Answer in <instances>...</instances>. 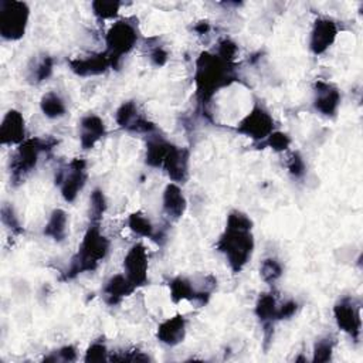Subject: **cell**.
<instances>
[{
  "mask_svg": "<svg viewBox=\"0 0 363 363\" xmlns=\"http://www.w3.org/2000/svg\"><path fill=\"white\" fill-rule=\"evenodd\" d=\"M251 230L252 221L247 214L234 210L227 216L224 233L220 235L216 248L224 254L234 274L240 272L252 255L254 237Z\"/></svg>",
  "mask_w": 363,
  "mask_h": 363,
  "instance_id": "cell-1",
  "label": "cell"
},
{
  "mask_svg": "<svg viewBox=\"0 0 363 363\" xmlns=\"http://www.w3.org/2000/svg\"><path fill=\"white\" fill-rule=\"evenodd\" d=\"M235 64L224 61L214 52L203 51L196 60V71H194V84H196V95L206 109L216 95L224 86H228L234 81H237L235 75Z\"/></svg>",
  "mask_w": 363,
  "mask_h": 363,
  "instance_id": "cell-2",
  "label": "cell"
},
{
  "mask_svg": "<svg viewBox=\"0 0 363 363\" xmlns=\"http://www.w3.org/2000/svg\"><path fill=\"white\" fill-rule=\"evenodd\" d=\"M109 251V240L101 233L99 223H91L78 247L77 254L71 258L69 267L64 271L62 279H74L82 272L95 271L99 262Z\"/></svg>",
  "mask_w": 363,
  "mask_h": 363,
  "instance_id": "cell-3",
  "label": "cell"
},
{
  "mask_svg": "<svg viewBox=\"0 0 363 363\" xmlns=\"http://www.w3.org/2000/svg\"><path fill=\"white\" fill-rule=\"evenodd\" d=\"M58 140L52 138H27L17 145V149L10 160V180L18 186L35 169L40 155L50 152Z\"/></svg>",
  "mask_w": 363,
  "mask_h": 363,
  "instance_id": "cell-4",
  "label": "cell"
},
{
  "mask_svg": "<svg viewBox=\"0 0 363 363\" xmlns=\"http://www.w3.org/2000/svg\"><path fill=\"white\" fill-rule=\"evenodd\" d=\"M30 17L28 4L17 0L0 1V35L7 41L24 37Z\"/></svg>",
  "mask_w": 363,
  "mask_h": 363,
  "instance_id": "cell-5",
  "label": "cell"
},
{
  "mask_svg": "<svg viewBox=\"0 0 363 363\" xmlns=\"http://www.w3.org/2000/svg\"><path fill=\"white\" fill-rule=\"evenodd\" d=\"M138 41L136 27L128 20H118L111 26L105 35L106 54L111 58L112 68H118L121 58L130 52Z\"/></svg>",
  "mask_w": 363,
  "mask_h": 363,
  "instance_id": "cell-6",
  "label": "cell"
},
{
  "mask_svg": "<svg viewBox=\"0 0 363 363\" xmlns=\"http://www.w3.org/2000/svg\"><path fill=\"white\" fill-rule=\"evenodd\" d=\"M86 182V162L75 157L65 167L58 169L55 184L61 187V194L65 201L72 203Z\"/></svg>",
  "mask_w": 363,
  "mask_h": 363,
  "instance_id": "cell-7",
  "label": "cell"
},
{
  "mask_svg": "<svg viewBox=\"0 0 363 363\" xmlns=\"http://www.w3.org/2000/svg\"><path fill=\"white\" fill-rule=\"evenodd\" d=\"M274 119L269 112L264 106L255 105L251 112H248L238 122L235 130L254 140L262 142L269 133L274 132Z\"/></svg>",
  "mask_w": 363,
  "mask_h": 363,
  "instance_id": "cell-8",
  "label": "cell"
},
{
  "mask_svg": "<svg viewBox=\"0 0 363 363\" xmlns=\"http://www.w3.org/2000/svg\"><path fill=\"white\" fill-rule=\"evenodd\" d=\"M333 315L339 329L346 332L349 336L354 339V342H357L362 330V319L360 306L354 302V299L350 296L342 298L333 306Z\"/></svg>",
  "mask_w": 363,
  "mask_h": 363,
  "instance_id": "cell-9",
  "label": "cell"
},
{
  "mask_svg": "<svg viewBox=\"0 0 363 363\" xmlns=\"http://www.w3.org/2000/svg\"><path fill=\"white\" fill-rule=\"evenodd\" d=\"M147 267L149 262L145 245L142 242L133 244L123 258V269L125 275L135 285V288L147 284Z\"/></svg>",
  "mask_w": 363,
  "mask_h": 363,
  "instance_id": "cell-10",
  "label": "cell"
},
{
  "mask_svg": "<svg viewBox=\"0 0 363 363\" xmlns=\"http://www.w3.org/2000/svg\"><path fill=\"white\" fill-rule=\"evenodd\" d=\"M115 121L122 129L135 133H152L156 129L155 123L139 112L135 101L122 102L116 109Z\"/></svg>",
  "mask_w": 363,
  "mask_h": 363,
  "instance_id": "cell-11",
  "label": "cell"
},
{
  "mask_svg": "<svg viewBox=\"0 0 363 363\" xmlns=\"http://www.w3.org/2000/svg\"><path fill=\"white\" fill-rule=\"evenodd\" d=\"M337 26L330 18H316L311 31L309 48L313 54H323L336 40Z\"/></svg>",
  "mask_w": 363,
  "mask_h": 363,
  "instance_id": "cell-12",
  "label": "cell"
},
{
  "mask_svg": "<svg viewBox=\"0 0 363 363\" xmlns=\"http://www.w3.org/2000/svg\"><path fill=\"white\" fill-rule=\"evenodd\" d=\"M189 159L190 152L184 147L172 145L164 162L163 169L173 183H184L189 177Z\"/></svg>",
  "mask_w": 363,
  "mask_h": 363,
  "instance_id": "cell-13",
  "label": "cell"
},
{
  "mask_svg": "<svg viewBox=\"0 0 363 363\" xmlns=\"http://www.w3.org/2000/svg\"><path fill=\"white\" fill-rule=\"evenodd\" d=\"M313 91H315V98H313L315 109L325 116H335L342 99L339 89L329 82L316 81Z\"/></svg>",
  "mask_w": 363,
  "mask_h": 363,
  "instance_id": "cell-14",
  "label": "cell"
},
{
  "mask_svg": "<svg viewBox=\"0 0 363 363\" xmlns=\"http://www.w3.org/2000/svg\"><path fill=\"white\" fill-rule=\"evenodd\" d=\"M26 139V122L23 115L16 109H10L0 125V143L20 145Z\"/></svg>",
  "mask_w": 363,
  "mask_h": 363,
  "instance_id": "cell-15",
  "label": "cell"
},
{
  "mask_svg": "<svg viewBox=\"0 0 363 363\" xmlns=\"http://www.w3.org/2000/svg\"><path fill=\"white\" fill-rule=\"evenodd\" d=\"M68 65L74 74L79 77H91L104 74L109 67H112V62L106 51H104L84 58H72L68 61Z\"/></svg>",
  "mask_w": 363,
  "mask_h": 363,
  "instance_id": "cell-16",
  "label": "cell"
},
{
  "mask_svg": "<svg viewBox=\"0 0 363 363\" xmlns=\"http://www.w3.org/2000/svg\"><path fill=\"white\" fill-rule=\"evenodd\" d=\"M170 288V298L174 303H179L182 301H194L200 305H206L210 294L201 292L194 288L193 282L186 277H176L169 282Z\"/></svg>",
  "mask_w": 363,
  "mask_h": 363,
  "instance_id": "cell-17",
  "label": "cell"
},
{
  "mask_svg": "<svg viewBox=\"0 0 363 363\" xmlns=\"http://www.w3.org/2000/svg\"><path fill=\"white\" fill-rule=\"evenodd\" d=\"M105 123L95 115L89 113L79 121V143L84 149H92L95 143L105 136Z\"/></svg>",
  "mask_w": 363,
  "mask_h": 363,
  "instance_id": "cell-18",
  "label": "cell"
},
{
  "mask_svg": "<svg viewBox=\"0 0 363 363\" xmlns=\"http://www.w3.org/2000/svg\"><path fill=\"white\" fill-rule=\"evenodd\" d=\"M157 339L167 345V346H176L180 342H183L186 336V318L180 313L163 320L157 326L156 332Z\"/></svg>",
  "mask_w": 363,
  "mask_h": 363,
  "instance_id": "cell-19",
  "label": "cell"
},
{
  "mask_svg": "<svg viewBox=\"0 0 363 363\" xmlns=\"http://www.w3.org/2000/svg\"><path fill=\"white\" fill-rule=\"evenodd\" d=\"M187 207L186 197L177 183H169L163 191V213L169 220L177 221L182 218Z\"/></svg>",
  "mask_w": 363,
  "mask_h": 363,
  "instance_id": "cell-20",
  "label": "cell"
},
{
  "mask_svg": "<svg viewBox=\"0 0 363 363\" xmlns=\"http://www.w3.org/2000/svg\"><path fill=\"white\" fill-rule=\"evenodd\" d=\"M277 311H278V306H277L275 296L271 292L261 294L255 303V315L264 326L265 340H269V337L272 336L271 329H272L274 323L277 322Z\"/></svg>",
  "mask_w": 363,
  "mask_h": 363,
  "instance_id": "cell-21",
  "label": "cell"
},
{
  "mask_svg": "<svg viewBox=\"0 0 363 363\" xmlns=\"http://www.w3.org/2000/svg\"><path fill=\"white\" fill-rule=\"evenodd\" d=\"M135 289V285L128 279L125 274H116L108 279L102 292L108 305H116L125 296H129Z\"/></svg>",
  "mask_w": 363,
  "mask_h": 363,
  "instance_id": "cell-22",
  "label": "cell"
},
{
  "mask_svg": "<svg viewBox=\"0 0 363 363\" xmlns=\"http://www.w3.org/2000/svg\"><path fill=\"white\" fill-rule=\"evenodd\" d=\"M173 143L160 136H153L146 143L145 163L150 167H162Z\"/></svg>",
  "mask_w": 363,
  "mask_h": 363,
  "instance_id": "cell-23",
  "label": "cell"
},
{
  "mask_svg": "<svg viewBox=\"0 0 363 363\" xmlns=\"http://www.w3.org/2000/svg\"><path fill=\"white\" fill-rule=\"evenodd\" d=\"M68 214L62 208H55L51 211L47 224L44 225V235L60 242L67 237Z\"/></svg>",
  "mask_w": 363,
  "mask_h": 363,
  "instance_id": "cell-24",
  "label": "cell"
},
{
  "mask_svg": "<svg viewBox=\"0 0 363 363\" xmlns=\"http://www.w3.org/2000/svg\"><path fill=\"white\" fill-rule=\"evenodd\" d=\"M40 108H41V112L50 118V119H57V118H61L65 115L67 112V106H65V102L62 101V98L55 94V92H47L41 96V101H40Z\"/></svg>",
  "mask_w": 363,
  "mask_h": 363,
  "instance_id": "cell-25",
  "label": "cell"
},
{
  "mask_svg": "<svg viewBox=\"0 0 363 363\" xmlns=\"http://www.w3.org/2000/svg\"><path fill=\"white\" fill-rule=\"evenodd\" d=\"M128 225L129 228L136 233L140 237H149V238H155V228L153 224L150 223V220L140 211L132 213L128 218Z\"/></svg>",
  "mask_w": 363,
  "mask_h": 363,
  "instance_id": "cell-26",
  "label": "cell"
},
{
  "mask_svg": "<svg viewBox=\"0 0 363 363\" xmlns=\"http://www.w3.org/2000/svg\"><path fill=\"white\" fill-rule=\"evenodd\" d=\"M121 6H122V3L115 1V0H96V1H92V4H91L92 13L101 20L115 18L118 16Z\"/></svg>",
  "mask_w": 363,
  "mask_h": 363,
  "instance_id": "cell-27",
  "label": "cell"
},
{
  "mask_svg": "<svg viewBox=\"0 0 363 363\" xmlns=\"http://www.w3.org/2000/svg\"><path fill=\"white\" fill-rule=\"evenodd\" d=\"M89 218H91V223H99L102 220V216L106 210V200H105V196L102 193V190L99 189H95L92 193H91V199H89Z\"/></svg>",
  "mask_w": 363,
  "mask_h": 363,
  "instance_id": "cell-28",
  "label": "cell"
},
{
  "mask_svg": "<svg viewBox=\"0 0 363 363\" xmlns=\"http://www.w3.org/2000/svg\"><path fill=\"white\" fill-rule=\"evenodd\" d=\"M259 272L267 284H274L282 275V265L275 258H267L261 262Z\"/></svg>",
  "mask_w": 363,
  "mask_h": 363,
  "instance_id": "cell-29",
  "label": "cell"
},
{
  "mask_svg": "<svg viewBox=\"0 0 363 363\" xmlns=\"http://www.w3.org/2000/svg\"><path fill=\"white\" fill-rule=\"evenodd\" d=\"M333 345L335 342L330 337H323L319 339L315 346H313V357L312 360L315 363H323L329 362L332 359V352H333Z\"/></svg>",
  "mask_w": 363,
  "mask_h": 363,
  "instance_id": "cell-30",
  "label": "cell"
},
{
  "mask_svg": "<svg viewBox=\"0 0 363 363\" xmlns=\"http://www.w3.org/2000/svg\"><path fill=\"white\" fill-rule=\"evenodd\" d=\"M289 145H291V138L286 133L278 132V130H274L267 136V139L261 142V146H268L275 152H284L289 147Z\"/></svg>",
  "mask_w": 363,
  "mask_h": 363,
  "instance_id": "cell-31",
  "label": "cell"
},
{
  "mask_svg": "<svg viewBox=\"0 0 363 363\" xmlns=\"http://www.w3.org/2000/svg\"><path fill=\"white\" fill-rule=\"evenodd\" d=\"M52 68H54V60L52 57H43L34 67L33 69V74H31V78L34 82H43L45 81L47 78H50V75L52 74Z\"/></svg>",
  "mask_w": 363,
  "mask_h": 363,
  "instance_id": "cell-32",
  "label": "cell"
},
{
  "mask_svg": "<svg viewBox=\"0 0 363 363\" xmlns=\"http://www.w3.org/2000/svg\"><path fill=\"white\" fill-rule=\"evenodd\" d=\"M237 52H238V47L237 44L230 40V38H223L220 43H218V47H217V55L221 57L224 61L227 62H231V64H235V58H237Z\"/></svg>",
  "mask_w": 363,
  "mask_h": 363,
  "instance_id": "cell-33",
  "label": "cell"
},
{
  "mask_svg": "<svg viewBox=\"0 0 363 363\" xmlns=\"http://www.w3.org/2000/svg\"><path fill=\"white\" fill-rule=\"evenodd\" d=\"M85 362H106L109 360L108 357V349L105 343L102 342H94L85 352Z\"/></svg>",
  "mask_w": 363,
  "mask_h": 363,
  "instance_id": "cell-34",
  "label": "cell"
},
{
  "mask_svg": "<svg viewBox=\"0 0 363 363\" xmlns=\"http://www.w3.org/2000/svg\"><path fill=\"white\" fill-rule=\"evenodd\" d=\"M286 167H288V172L291 173V176L295 179H301L306 173V164L299 152H294L291 155V157L286 163Z\"/></svg>",
  "mask_w": 363,
  "mask_h": 363,
  "instance_id": "cell-35",
  "label": "cell"
},
{
  "mask_svg": "<svg viewBox=\"0 0 363 363\" xmlns=\"http://www.w3.org/2000/svg\"><path fill=\"white\" fill-rule=\"evenodd\" d=\"M1 221L9 230H11V233H14V234L23 233V228L20 227V223L13 211V207L9 204H4L1 207Z\"/></svg>",
  "mask_w": 363,
  "mask_h": 363,
  "instance_id": "cell-36",
  "label": "cell"
},
{
  "mask_svg": "<svg viewBox=\"0 0 363 363\" xmlns=\"http://www.w3.org/2000/svg\"><path fill=\"white\" fill-rule=\"evenodd\" d=\"M112 362H146L149 360V356L138 349L125 350V352H116L109 357Z\"/></svg>",
  "mask_w": 363,
  "mask_h": 363,
  "instance_id": "cell-37",
  "label": "cell"
},
{
  "mask_svg": "<svg viewBox=\"0 0 363 363\" xmlns=\"http://www.w3.org/2000/svg\"><path fill=\"white\" fill-rule=\"evenodd\" d=\"M298 311V303L295 301H286L284 302L281 306H278L277 311V320H282V319H289L291 316L295 315V312Z\"/></svg>",
  "mask_w": 363,
  "mask_h": 363,
  "instance_id": "cell-38",
  "label": "cell"
},
{
  "mask_svg": "<svg viewBox=\"0 0 363 363\" xmlns=\"http://www.w3.org/2000/svg\"><path fill=\"white\" fill-rule=\"evenodd\" d=\"M149 57H150V61H152V64L155 67H163L167 62V60H169L167 51L163 47H160V45L152 48Z\"/></svg>",
  "mask_w": 363,
  "mask_h": 363,
  "instance_id": "cell-39",
  "label": "cell"
},
{
  "mask_svg": "<svg viewBox=\"0 0 363 363\" xmlns=\"http://www.w3.org/2000/svg\"><path fill=\"white\" fill-rule=\"evenodd\" d=\"M58 359H61L64 362H74V360H77V350H75V347L72 345L62 346L58 350Z\"/></svg>",
  "mask_w": 363,
  "mask_h": 363,
  "instance_id": "cell-40",
  "label": "cell"
},
{
  "mask_svg": "<svg viewBox=\"0 0 363 363\" xmlns=\"http://www.w3.org/2000/svg\"><path fill=\"white\" fill-rule=\"evenodd\" d=\"M210 30V24L207 21H200L197 26H194V31L199 34H206Z\"/></svg>",
  "mask_w": 363,
  "mask_h": 363,
  "instance_id": "cell-41",
  "label": "cell"
}]
</instances>
